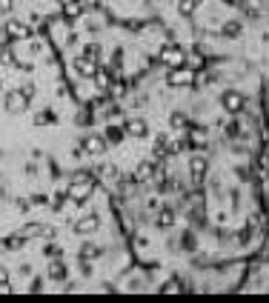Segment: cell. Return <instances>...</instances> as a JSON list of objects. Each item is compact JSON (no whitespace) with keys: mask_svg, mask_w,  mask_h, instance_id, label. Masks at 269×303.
I'll return each instance as SVG.
<instances>
[{"mask_svg":"<svg viewBox=\"0 0 269 303\" xmlns=\"http://www.w3.org/2000/svg\"><path fill=\"white\" fill-rule=\"evenodd\" d=\"M183 246H186V249H195V237H192V234H183Z\"/></svg>","mask_w":269,"mask_h":303,"instance_id":"37","label":"cell"},{"mask_svg":"<svg viewBox=\"0 0 269 303\" xmlns=\"http://www.w3.org/2000/svg\"><path fill=\"white\" fill-rule=\"evenodd\" d=\"M183 126H186L183 115H172V129H183Z\"/></svg>","mask_w":269,"mask_h":303,"instance_id":"32","label":"cell"},{"mask_svg":"<svg viewBox=\"0 0 269 303\" xmlns=\"http://www.w3.org/2000/svg\"><path fill=\"white\" fill-rule=\"evenodd\" d=\"M17 94L23 97L26 103H32V97H35V86H32V83H26V86H20V89H17Z\"/></svg>","mask_w":269,"mask_h":303,"instance_id":"25","label":"cell"},{"mask_svg":"<svg viewBox=\"0 0 269 303\" xmlns=\"http://www.w3.org/2000/svg\"><path fill=\"white\" fill-rule=\"evenodd\" d=\"M206 169H209V160H206L203 154H195V157L189 160V175L195 177V180H200V177L206 175Z\"/></svg>","mask_w":269,"mask_h":303,"instance_id":"7","label":"cell"},{"mask_svg":"<svg viewBox=\"0 0 269 303\" xmlns=\"http://www.w3.org/2000/svg\"><path fill=\"white\" fill-rule=\"evenodd\" d=\"M221 103H223V109L229 112V115H238V112H244V106H246V97L241 92H226L221 97Z\"/></svg>","mask_w":269,"mask_h":303,"instance_id":"2","label":"cell"},{"mask_svg":"<svg viewBox=\"0 0 269 303\" xmlns=\"http://www.w3.org/2000/svg\"><path fill=\"white\" fill-rule=\"evenodd\" d=\"M223 3H229V6H244V0H223Z\"/></svg>","mask_w":269,"mask_h":303,"instance_id":"39","label":"cell"},{"mask_svg":"<svg viewBox=\"0 0 269 303\" xmlns=\"http://www.w3.org/2000/svg\"><path fill=\"white\" fill-rule=\"evenodd\" d=\"M20 234H23V237H35V234H43V226H37V223H32V226H23V229H20Z\"/></svg>","mask_w":269,"mask_h":303,"instance_id":"27","label":"cell"},{"mask_svg":"<svg viewBox=\"0 0 269 303\" xmlns=\"http://www.w3.org/2000/svg\"><path fill=\"white\" fill-rule=\"evenodd\" d=\"M12 12V0H0V14H9Z\"/></svg>","mask_w":269,"mask_h":303,"instance_id":"35","label":"cell"},{"mask_svg":"<svg viewBox=\"0 0 269 303\" xmlns=\"http://www.w3.org/2000/svg\"><path fill=\"white\" fill-rule=\"evenodd\" d=\"M83 55H86V58H92V60H97V63H100V46H97V43H89V46L83 49Z\"/></svg>","mask_w":269,"mask_h":303,"instance_id":"26","label":"cell"},{"mask_svg":"<svg viewBox=\"0 0 269 303\" xmlns=\"http://www.w3.org/2000/svg\"><path fill=\"white\" fill-rule=\"evenodd\" d=\"M226 135H229V138H235V135H241V123H238V120H232V123L226 126Z\"/></svg>","mask_w":269,"mask_h":303,"instance_id":"31","label":"cell"},{"mask_svg":"<svg viewBox=\"0 0 269 303\" xmlns=\"http://www.w3.org/2000/svg\"><path fill=\"white\" fill-rule=\"evenodd\" d=\"M49 278L52 280H66V266H63V263H52V269H49Z\"/></svg>","mask_w":269,"mask_h":303,"instance_id":"18","label":"cell"},{"mask_svg":"<svg viewBox=\"0 0 269 303\" xmlns=\"http://www.w3.org/2000/svg\"><path fill=\"white\" fill-rule=\"evenodd\" d=\"M189 83H192V72L189 69L175 66V69L169 72V86H189Z\"/></svg>","mask_w":269,"mask_h":303,"instance_id":"9","label":"cell"},{"mask_svg":"<svg viewBox=\"0 0 269 303\" xmlns=\"http://www.w3.org/2000/svg\"><path fill=\"white\" fill-rule=\"evenodd\" d=\"M123 135H126V129H120V126H106V143H120L123 140Z\"/></svg>","mask_w":269,"mask_h":303,"instance_id":"15","label":"cell"},{"mask_svg":"<svg viewBox=\"0 0 269 303\" xmlns=\"http://www.w3.org/2000/svg\"><path fill=\"white\" fill-rule=\"evenodd\" d=\"M75 69L81 72L83 77H94V72L100 69V63H97V60H92V58H86V55H83V58H75Z\"/></svg>","mask_w":269,"mask_h":303,"instance_id":"5","label":"cell"},{"mask_svg":"<svg viewBox=\"0 0 269 303\" xmlns=\"http://www.w3.org/2000/svg\"><path fill=\"white\" fill-rule=\"evenodd\" d=\"M35 123L37 126H43V123H55V115H52V112H40V115L35 117Z\"/></svg>","mask_w":269,"mask_h":303,"instance_id":"29","label":"cell"},{"mask_svg":"<svg viewBox=\"0 0 269 303\" xmlns=\"http://www.w3.org/2000/svg\"><path fill=\"white\" fill-rule=\"evenodd\" d=\"M200 0H178V9H180V14H192V9L198 6Z\"/></svg>","mask_w":269,"mask_h":303,"instance_id":"24","label":"cell"},{"mask_svg":"<svg viewBox=\"0 0 269 303\" xmlns=\"http://www.w3.org/2000/svg\"><path fill=\"white\" fill-rule=\"evenodd\" d=\"M126 135H132V138H146V135H149V126H146L143 120H129Z\"/></svg>","mask_w":269,"mask_h":303,"instance_id":"12","label":"cell"},{"mask_svg":"<svg viewBox=\"0 0 269 303\" xmlns=\"http://www.w3.org/2000/svg\"><path fill=\"white\" fill-rule=\"evenodd\" d=\"M6 35L14 37V40H23V37H32V29L20 20H6Z\"/></svg>","mask_w":269,"mask_h":303,"instance_id":"6","label":"cell"},{"mask_svg":"<svg viewBox=\"0 0 269 303\" xmlns=\"http://www.w3.org/2000/svg\"><path fill=\"white\" fill-rule=\"evenodd\" d=\"M166 154H172V140L158 138L155 140V157H166Z\"/></svg>","mask_w":269,"mask_h":303,"instance_id":"14","label":"cell"},{"mask_svg":"<svg viewBox=\"0 0 269 303\" xmlns=\"http://www.w3.org/2000/svg\"><path fill=\"white\" fill-rule=\"evenodd\" d=\"M97 215H86V218H81V221H75V232L78 234H92L94 229H97Z\"/></svg>","mask_w":269,"mask_h":303,"instance_id":"8","label":"cell"},{"mask_svg":"<svg viewBox=\"0 0 269 303\" xmlns=\"http://www.w3.org/2000/svg\"><path fill=\"white\" fill-rule=\"evenodd\" d=\"M103 255V249H100V246H94V243H86L81 249V257L83 260H94V257H100Z\"/></svg>","mask_w":269,"mask_h":303,"instance_id":"16","label":"cell"},{"mask_svg":"<svg viewBox=\"0 0 269 303\" xmlns=\"http://www.w3.org/2000/svg\"><path fill=\"white\" fill-rule=\"evenodd\" d=\"M3 106H6L9 112H23L29 103H26L23 97L17 94V89H14V92H6V97H3Z\"/></svg>","mask_w":269,"mask_h":303,"instance_id":"10","label":"cell"},{"mask_svg":"<svg viewBox=\"0 0 269 303\" xmlns=\"http://www.w3.org/2000/svg\"><path fill=\"white\" fill-rule=\"evenodd\" d=\"M6 292H12V283L9 280H0V295H6Z\"/></svg>","mask_w":269,"mask_h":303,"instance_id":"38","label":"cell"},{"mask_svg":"<svg viewBox=\"0 0 269 303\" xmlns=\"http://www.w3.org/2000/svg\"><path fill=\"white\" fill-rule=\"evenodd\" d=\"M60 3H66V0H60Z\"/></svg>","mask_w":269,"mask_h":303,"instance_id":"40","label":"cell"},{"mask_svg":"<svg viewBox=\"0 0 269 303\" xmlns=\"http://www.w3.org/2000/svg\"><path fill=\"white\" fill-rule=\"evenodd\" d=\"M106 146H109V143H106V138H100V135H92V138L83 140V152H86V154H94V157L103 154Z\"/></svg>","mask_w":269,"mask_h":303,"instance_id":"4","label":"cell"},{"mask_svg":"<svg viewBox=\"0 0 269 303\" xmlns=\"http://www.w3.org/2000/svg\"><path fill=\"white\" fill-rule=\"evenodd\" d=\"M89 192H92V177H89V172H83V175L78 177V183H72V186L66 189V195H69L75 203H83V200L89 198Z\"/></svg>","mask_w":269,"mask_h":303,"instance_id":"1","label":"cell"},{"mask_svg":"<svg viewBox=\"0 0 269 303\" xmlns=\"http://www.w3.org/2000/svg\"><path fill=\"white\" fill-rule=\"evenodd\" d=\"M0 66H14V55H12V49H0Z\"/></svg>","mask_w":269,"mask_h":303,"instance_id":"23","label":"cell"},{"mask_svg":"<svg viewBox=\"0 0 269 303\" xmlns=\"http://www.w3.org/2000/svg\"><path fill=\"white\" fill-rule=\"evenodd\" d=\"M164 292H180V280H169V283H164Z\"/></svg>","mask_w":269,"mask_h":303,"instance_id":"34","label":"cell"},{"mask_svg":"<svg viewBox=\"0 0 269 303\" xmlns=\"http://www.w3.org/2000/svg\"><path fill=\"white\" fill-rule=\"evenodd\" d=\"M223 35H226V37H238V35H241V23H238V20L223 23Z\"/></svg>","mask_w":269,"mask_h":303,"instance_id":"22","label":"cell"},{"mask_svg":"<svg viewBox=\"0 0 269 303\" xmlns=\"http://www.w3.org/2000/svg\"><path fill=\"white\" fill-rule=\"evenodd\" d=\"M172 223H175V212L172 209H161V215H158V226H161V229H169Z\"/></svg>","mask_w":269,"mask_h":303,"instance_id":"17","label":"cell"},{"mask_svg":"<svg viewBox=\"0 0 269 303\" xmlns=\"http://www.w3.org/2000/svg\"><path fill=\"white\" fill-rule=\"evenodd\" d=\"M32 203H35V206H46L49 198H46V195H35V198H32Z\"/></svg>","mask_w":269,"mask_h":303,"instance_id":"36","label":"cell"},{"mask_svg":"<svg viewBox=\"0 0 269 303\" xmlns=\"http://www.w3.org/2000/svg\"><path fill=\"white\" fill-rule=\"evenodd\" d=\"M94 80H97V86H100V89H106V86L112 83V75H109V72H106L103 66H100V69L94 72Z\"/></svg>","mask_w":269,"mask_h":303,"instance_id":"20","label":"cell"},{"mask_svg":"<svg viewBox=\"0 0 269 303\" xmlns=\"http://www.w3.org/2000/svg\"><path fill=\"white\" fill-rule=\"evenodd\" d=\"M161 60H164L166 66H172V69H175V66L183 63V49L175 46V43H166V46L161 49Z\"/></svg>","mask_w":269,"mask_h":303,"instance_id":"3","label":"cell"},{"mask_svg":"<svg viewBox=\"0 0 269 303\" xmlns=\"http://www.w3.org/2000/svg\"><path fill=\"white\" fill-rule=\"evenodd\" d=\"M0 243L6 246L9 252H17V249H23V246H26V237H23L20 232H17V234H9V237H3Z\"/></svg>","mask_w":269,"mask_h":303,"instance_id":"13","label":"cell"},{"mask_svg":"<svg viewBox=\"0 0 269 303\" xmlns=\"http://www.w3.org/2000/svg\"><path fill=\"white\" fill-rule=\"evenodd\" d=\"M83 14V3H78V0H66L63 3V17L66 20H78Z\"/></svg>","mask_w":269,"mask_h":303,"instance_id":"11","label":"cell"},{"mask_svg":"<svg viewBox=\"0 0 269 303\" xmlns=\"http://www.w3.org/2000/svg\"><path fill=\"white\" fill-rule=\"evenodd\" d=\"M258 169H261V175H269V154H261V160H258Z\"/></svg>","mask_w":269,"mask_h":303,"instance_id":"30","label":"cell"},{"mask_svg":"<svg viewBox=\"0 0 269 303\" xmlns=\"http://www.w3.org/2000/svg\"><path fill=\"white\" fill-rule=\"evenodd\" d=\"M66 200H69V195H66V192H58V195L49 200V203H52V209H60V206H63Z\"/></svg>","mask_w":269,"mask_h":303,"instance_id":"28","label":"cell"},{"mask_svg":"<svg viewBox=\"0 0 269 303\" xmlns=\"http://www.w3.org/2000/svg\"><path fill=\"white\" fill-rule=\"evenodd\" d=\"M106 89H109V94H112V97H120V94H126V83H123V80H112Z\"/></svg>","mask_w":269,"mask_h":303,"instance_id":"21","label":"cell"},{"mask_svg":"<svg viewBox=\"0 0 269 303\" xmlns=\"http://www.w3.org/2000/svg\"><path fill=\"white\" fill-rule=\"evenodd\" d=\"M60 255H63L60 246H46V257H60Z\"/></svg>","mask_w":269,"mask_h":303,"instance_id":"33","label":"cell"},{"mask_svg":"<svg viewBox=\"0 0 269 303\" xmlns=\"http://www.w3.org/2000/svg\"><path fill=\"white\" fill-rule=\"evenodd\" d=\"M135 175H138V180H149V177L155 175V163H141Z\"/></svg>","mask_w":269,"mask_h":303,"instance_id":"19","label":"cell"}]
</instances>
